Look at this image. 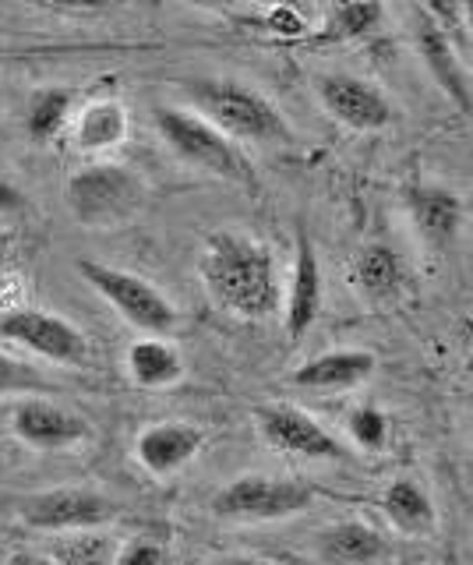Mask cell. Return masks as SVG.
I'll list each match as a JSON object with an SVG mask.
<instances>
[{"label":"cell","instance_id":"6da1fadb","mask_svg":"<svg viewBox=\"0 0 473 565\" xmlns=\"http://www.w3.org/2000/svg\"><path fill=\"white\" fill-rule=\"evenodd\" d=\"M198 273L208 297L234 318L261 322L279 308L276 258L266 244L248 234L219 230L208 237L198 255Z\"/></svg>","mask_w":473,"mask_h":565},{"label":"cell","instance_id":"7a4b0ae2","mask_svg":"<svg viewBox=\"0 0 473 565\" xmlns=\"http://www.w3.org/2000/svg\"><path fill=\"white\" fill-rule=\"evenodd\" d=\"M195 114L219 128L230 141H258V146H283L290 141V124L283 110L261 96L255 85L237 78H198L187 85Z\"/></svg>","mask_w":473,"mask_h":565},{"label":"cell","instance_id":"3957f363","mask_svg":"<svg viewBox=\"0 0 473 565\" xmlns=\"http://www.w3.org/2000/svg\"><path fill=\"white\" fill-rule=\"evenodd\" d=\"M152 120H155V128H160L163 141L184 159V163L213 173V177H219V181H230L237 188H255L251 159L244 156V149L237 146V141H230L205 117H198L195 110H181V106H155Z\"/></svg>","mask_w":473,"mask_h":565},{"label":"cell","instance_id":"277c9868","mask_svg":"<svg viewBox=\"0 0 473 565\" xmlns=\"http://www.w3.org/2000/svg\"><path fill=\"white\" fill-rule=\"evenodd\" d=\"M64 202L82 226L117 230L138 216L146 202V184L120 163H89L67 177Z\"/></svg>","mask_w":473,"mask_h":565},{"label":"cell","instance_id":"5b68a950","mask_svg":"<svg viewBox=\"0 0 473 565\" xmlns=\"http://www.w3.org/2000/svg\"><path fill=\"white\" fill-rule=\"evenodd\" d=\"M78 273L138 332H146V335H166L173 326H178V308H173V300L166 294L155 290L146 276L128 273V269H117V265L96 262V258H82L78 262Z\"/></svg>","mask_w":473,"mask_h":565},{"label":"cell","instance_id":"8992f818","mask_svg":"<svg viewBox=\"0 0 473 565\" xmlns=\"http://www.w3.org/2000/svg\"><path fill=\"white\" fill-rule=\"evenodd\" d=\"M314 502V491L308 481L276 473H244L234 477L213 494V512L219 520L234 523H272L290 520Z\"/></svg>","mask_w":473,"mask_h":565},{"label":"cell","instance_id":"52a82bcc","mask_svg":"<svg viewBox=\"0 0 473 565\" xmlns=\"http://www.w3.org/2000/svg\"><path fill=\"white\" fill-rule=\"evenodd\" d=\"M0 335L25 347L29 353H36V358L64 364V367L89 361V335L50 308L22 305V308L8 311L0 318Z\"/></svg>","mask_w":473,"mask_h":565},{"label":"cell","instance_id":"ba28073f","mask_svg":"<svg viewBox=\"0 0 473 565\" xmlns=\"http://www.w3.org/2000/svg\"><path fill=\"white\" fill-rule=\"evenodd\" d=\"M19 516L43 534H93L117 520V505L93 488H54L29 494L19 505Z\"/></svg>","mask_w":473,"mask_h":565},{"label":"cell","instance_id":"9c48e42d","mask_svg":"<svg viewBox=\"0 0 473 565\" xmlns=\"http://www.w3.org/2000/svg\"><path fill=\"white\" fill-rule=\"evenodd\" d=\"M314 96L322 110L350 131H385L396 120V106L378 85L346 71H322L314 78Z\"/></svg>","mask_w":473,"mask_h":565},{"label":"cell","instance_id":"30bf717a","mask_svg":"<svg viewBox=\"0 0 473 565\" xmlns=\"http://www.w3.org/2000/svg\"><path fill=\"white\" fill-rule=\"evenodd\" d=\"M255 424H258V435L266 438V446L276 452L301 456V459H346L350 456V449L322 420L297 411V406L266 403L255 411Z\"/></svg>","mask_w":473,"mask_h":565},{"label":"cell","instance_id":"8fae6325","mask_svg":"<svg viewBox=\"0 0 473 565\" xmlns=\"http://www.w3.org/2000/svg\"><path fill=\"white\" fill-rule=\"evenodd\" d=\"M410 35H413V46L424 61L428 75L434 78V85L455 103V110L466 114L470 110V71L460 46H455L445 29L434 22L428 8H410Z\"/></svg>","mask_w":473,"mask_h":565},{"label":"cell","instance_id":"7c38bea8","mask_svg":"<svg viewBox=\"0 0 473 565\" xmlns=\"http://www.w3.org/2000/svg\"><path fill=\"white\" fill-rule=\"evenodd\" d=\"M11 431L19 441H25L29 449H40V452L72 449L93 435L85 417H78L75 411H67L61 403L36 399V396L22 399L11 411Z\"/></svg>","mask_w":473,"mask_h":565},{"label":"cell","instance_id":"4fadbf2b","mask_svg":"<svg viewBox=\"0 0 473 565\" xmlns=\"http://www.w3.org/2000/svg\"><path fill=\"white\" fill-rule=\"evenodd\" d=\"M322 315V265L314 255V244L308 237V230H297L293 237V273H290V287H287V335L290 340H301L308 329L319 322Z\"/></svg>","mask_w":473,"mask_h":565},{"label":"cell","instance_id":"5bb4252c","mask_svg":"<svg viewBox=\"0 0 473 565\" xmlns=\"http://www.w3.org/2000/svg\"><path fill=\"white\" fill-rule=\"evenodd\" d=\"M205 446L202 428L187 420H160L138 435L135 441V459L142 463L152 477H170L184 470Z\"/></svg>","mask_w":473,"mask_h":565},{"label":"cell","instance_id":"9a60e30c","mask_svg":"<svg viewBox=\"0 0 473 565\" xmlns=\"http://www.w3.org/2000/svg\"><path fill=\"white\" fill-rule=\"evenodd\" d=\"M407 212L417 226L420 241L428 247H449L463 230V199L442 184H410L407 194Z\"/></svg>","mask_w":473,"mask_h":565},{"label":"cell","instance_id":"2e32d148","mask_svg":"<svg viewBox=\"0 0 473 565\" xmlns=\"http://www.w3.org/2000/svg\"><path fill=\"white\" fill-rule=\"evenodd\" d=\"M378 358L372 350H329L319 358L304 361L293 371L290 382L297 388H314V393H329V388H354L375 375Z\"/></svg>","mask_w":473,"mask_h":565},{"label":"cell","instance_id":"e0dca14e","mask_svg":"<svg viewBox=\"0 0 473 565\" xmlns=\"http://www.w3.org/2000/svg\"><path fill=\"white\" fill-rule=\"evenodd\" d=\"M314 552L322 565H378L389 558V541L361 520H343L322 530Z\"/></svg>","mask_w":473,"mask_h":565},{"label":"cell","instance_id":"ac0fdd59","mask_svg":"<svg viewBox=\"0 0 473 565\" xmlns=\"http://www.w3.org/2000/svg\"><path fill=\"white\" fill-rule=\"evenodd\" d=\"M72 146L85 156H99L117 149L128 138V110L117 99H93L72 114Z\"/></svg>","mask_w":473,"mask_h":565},{"label":"cell","instance_id":"d6986e66","mask_svg":"<svg viewBox=\"0 0 473 565\" xmlns=\"http://www.w3.org/2000/svg\"><path fill=\"white\" fill-rule=\"evenodd\" d=\"M125 367L135 385L142 388H166L184 379V358L163 335H142L125 353Z\"/></svg>","mask_w":473,"mask_h":565},{"label":"cell","instance_id":"ffe728a7","mask_svg":"<svg viewBox=\"0 0 473 565\" xmlns=\"http://www.w3.org/2000/svg\"><path fill=\"white\" fill-rule=\"evenodd\" d=\"M381 512L402 534H428L434 530V502L413 477H396L381 494Z\"/></svg>","mask_w":473,"mask_h":565},{"label":"cell","instance_id":"44dd1931","mask_svg":"<svg viewBox=\"0 0 473 565\" xmlns=\"http://www.w3.org/2000/svg\"><path fill=\"white\" fill-rule=\"evenodd\" d=\"M350 279H354V287L364 290L367 297L393 294L402 279L399 255L389 244H364L354 255V262H350Z\"/></svg>","mask_w":473,"mask_h":565},{"label":"cell","instance_id":"7402d4cb","mask_svg":"<svg viewBox=\"0 0 473 565\" xmlns=\"http://www.w3.org/2000/svg\"><path fill=\"white\" fill-rule=\"evenodd\" d=\"M72 106L75 96L67 88H43V93L32 96L29 103V117H25V128L32 141H54L67 124H72Z\"/></svg>","mask_w":473,"mask_h":565},{"label":"cell","instance_id":"603a6c76","mask_svg":"<svg viewBox=\"0 0 473 565\" xmlns=\"http://www.w3.org/2000/svg\"><path fill=\"white\" fill-rule=\"evenodd\" d=\"M381 4H340L329 18V29H325V40H336V43H346V40H361V35L375 32L381 25Z\"/></svg>","mask_w":473,"mask_h":565},{"label":"cell","instance_id":"cb8c5ba5","mask_svg":"<svg viewBox=\"0 0 473 565\" xmlns=\"http://www.w3.org/2000/svg\"><path fill=\"white\" fill-rule=\"evenodd\" d=\"M346 435L354 438V446L364 452H378L389 441V417L378 406H354L346 414Z\"/></svg>","mask_w":473,"mask_h":565},{"label":"cell","instance_id":"d4e9b609","mask_svg":"<svg viewBox=\"0 0 473 565\" xmlns=\"http://www.w3.org/2000/svg\"><path fill=\"white\" fill-rule=\"evenodd\" d=\"M46 388H50V382L40 375L36 367L0 350V396H8V393L32 396V393H46Z\"/></svg>","mask_w":473,"mask_h":565},{"label":"cell","instance_id":"484cf974","mask_svg":"<svg viewBox=\"0 0 473 565\" xmlns=\"http://www.w3.org/2000/svg\"><path fill=\"white\" fill-rule=\"evenodd\" d=\"M166 544L155 537H131L117 547L114 565H166Z\"/></svg>","mask_w":473,"mask_h":565},{"label":"cell","instance_id":"4316f807","mask_svg":"<svg viewBox=\"0 0 473 565\" xmlns=\"http://www.w3.org/2000/svg\"><path fill=\"white\" fill-rule=\"evenodd\" d=\"M57 558L67 562V565H103V541L82 534L72 544H64L57 552Z\"/></svg>","mask_w":473,"mask_h":565},{"label":"cell","instance_id":"83f0119b","mask_svg":"<svg viewBox=\"0 0 473 565\" xmlns=\"http://www.w3.org/2000/svg\"><path fill=\"white\" fill-rule=\"evenodd\" d=\"M25 300H22V279L14 276V273H4L0 276V315H8L14 308H22Z\"/></svg>","mask_w":473,"mask_h":565},{"label":"cell","instance_id":"f1b7e54d","mask_svg":"<svg viewBox=\"0 0 473 565\" xmlns=\"http://www.w3.org/2000/svg\"><path fill=\"white\" fill-rule=\"evenodd\" d=\"M269 25L272 29H279V32H287V35H297L304 25H301V14H297L293 8H279V11H272L269 14Z\"/></svg>","mask_w":473,"mask_h":565},{"label":"cell","instance_id":"f546056e","mask_svg":"<svg viewBox=\"0 0 473 565\" xmlns=\"http://www.w3.org/2000/svg\"><path fill=\"white\" fill-rule=\"evenodd\" d=\"M8 565H67L57 555H43V552H14Z\"/></svg>","mask_w":473,"mask_h":565},{"label":"cell","instance_id":"4dcf8cb0","mask_svg":"<svg viewBox=\"0 0 473 565\" xmlns=\"http://www.w3.org/2000/svg\"><path fill=\"white\" fill-rule=\"evenodd\" d=\"M22 191L19 188H11L8 181H0V212H14V209H22Z\"/></svg>","mask_w":473,"mask_h":565},{"label":"cell","instance_id":"1f68e13d","mask_svg":"<svg viewBox=\"0 0 473 565\" xmlns=\"http://www.w3.org/2000/svg\"><path fill=\"white\" fill-rule=\"evenodd\" d=\"M205 565H272V562H261V558H251V555H219Z\"/></svg>","mask_w":473,"mask_h":565}]
</instances>
